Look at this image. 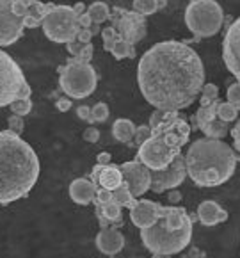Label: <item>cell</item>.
<instances>
[{"instance_id": "14", "label": "cell", "mask_w": 240, "mask_h": 258, "mask_svg": "<svg viewBox=\"0 0 240 258\" xmlns=\"http://www.w3.org/2000/svg\"><path fill=\"white\" fill-rule=\"evenodd\" d=\"M162 214H164V205L144 198H137L135 205L130 209V219L139 230H146V228H151Z\"/></svg>"}, {"instance_id": "35", "label": "cell", "mask_w": 240, "mask_h": 258, "mask_svg": "<svg viewBox=\"0 0 240 258\" xmlns=\"http://www.w3.org/2000/svg\"><path fill=\"white\" fill-rule=\"evenodd\" d=\"M151 137V128H149L148 125H141L135 128V136H133V141H135V145L141 146L142 143H146V141Z\"/></svg>"}, {"instance_id": "36", "label": "cell", "mask_w": 240, "mask_h": 258, "mask_svg": "<svg viewBox=\"0 0 240 258\" xmlns=\"http://www.w3.org/2000/svg\"><path fill=\"white\" fill-rule=\"evenodd\" d=\"M11 11L18 18H25L29 15V2H23V0H15L11 2Z\"/></svg>"}, {"instance_id": "46", "label": "cell", "mask_w": 240, "mask_h": 258, "mask_svg": "<svg viewBox=\"0 0 240 258\" xmlns=\"http://www.w3.org/2000/svg\"><path fill=\"white\" fill-rule=\"evenodd\" d=\"M111 159H112L111 153L102 152L96 155V164H98V166H109V164H111Z\"/></svg>"}, {"instance_id": "9", "label": "cell", "mask_w": 240, "mask_h": 258, "mask_svg": "<svg viewBox=\"0 0 240 258\" xmlns=\"http://www.w3.org/2000/svg\"><path fill=\"white\" fill-rule=\"evenodd\" d=\"M109 20H112V27L118 31L121 39L132 43L133 46L135 43L142 41V38L146 36V16L139 15V13L116 6Z\"/></svg>"}, {"instance_id": "45", "label": "cell", "mask_w": 240, "mask_h": 258, "mask_svg": "<svg viewBox=\"0 0 240 258\" xmlns=\"http://www.w3.org/2000/svg\"><path fill=\"white\" fill-rule=\"evenodd\" d=\"M231 137H233V145H235L236 152L240 153V118H238V121L235 123V126H233Z\"/></svg>"}, {"instance_id": "4", "label": "cell", "mask_w": 240, "mask_h": 258, "mask_svg": "<svg viewBox=\"0 0 240 258\" xmlns=\"http://www.w3.org/2000/svg\"><path fill=\"white\" fill-rule=\"evenodd\" d=\"M141 239L146 249L151 251L155 256H166V254H176L185 249L192 239V223L185 224L180 230H171L166 226L164 217L153 224L151 228L141 230Z\"/></svg>"}, {"instance_id": "38", "label": "cell", "mask_w": 240, "mask_h": 258, "mask_svg": "<svg viewBox=\"0 0 240 258\" xmlns=\"http://www.w3.org/2000/svg\"><path fill=\"white\" fill-rule=\"evenodd\" d=\"M164 119H166V110H158V109L153 110V114L149 116V125H148L151 128V132H155L164 123Z\"/></svg>"}, {"instance_id": "39", "label": "cell", "mask_w": 240, "mask_h": 258, "mask_svg": "<svg viewBox=\"0 0 240 258\" xmlns=\"http://www.w3.org/2000/svg\"><path fill=\"white\" fill-rule=\"evenodd\" d=\"M93 52H95V48H93V45L89 43V45H86V48L82 50L76 57H73V59L78 61V62H82V64H89L91 59H93Z\"/></svg>"}, {"instance_id": "19", "label": "cell", "mask_w": 240, "mask_h": 258, "mask_svg": "<svg viewBox=\"0 0 240 258\" xmlns=\"http://www.w3.org/2000/svg\"><path fill=\"white\" fill-rule=\"evenodd\" d=\"M135 128L137 126L133 125L132 119H126V118H119L114 121L112 125V136H114L116 141L119 143H130L135 136Z\"/></svg>"}, {"instance_id": "27", "label": "cell", "mask_w": 240, "mask_h": 258, "mask_svg": "<svg viewBox=\"0 0 240 258\" xmlns=\"http://www.w3.org/2000/svg\"><path fill=\"white\" fill-rule=\"evenodd\" d=\"M111 53L114 55V59L121 61V59H125V57L135 55V46H133L132 43L125 41V39H119V41L114 45V48L111 50Z\"/></svg>"}, {"instance_id": "33", "label": "cell", "mask_w": 240, "mask_h": 258, "mask_svg": "<svg viewBox=\"0 0 240 258\" xmlns=\"http://www.w3.org/2000/svg\"><path fill=\"white\" fill-rule=\"evenodd\" d=\"M226 100H228V103H231L235 109L240 110V84L238 82H233L228 88V91H226Z\"/></svg>"}, {"instance_id": "41", "label": "cell", "mask_w": 240, "mask_h": 258, "mask_svg": "<svg viewBox=\"0 0 240 258\" xmlns=\"http://www.w3.org/2000/svg\"><path fill=\"white\" fill-rule=\"evenodd\" d=\"M82 137H84V141H88V143H98L100 141V130L95 128V126H89V128L82 134Z\"/></svg>"}, {"instance_id": "11", "label": "cell", "mask_w": 240, "mask_h": 258, "mask_svg": "<svg viewBox=\"0 0 240 258\" xmlns=\"http://www.w3.org/2000/svg\"><path fill=\"white\" fill-rule=\"evenodd\" d=\"M123 173V180L128 185L133 198H141L144 192H148L151 187V169L144 166L139 160H128L119 166Z\"/></svg>"}, {"instance_id": "24", "label": "cell", "mask_w": 240, "mask_h": 258, "mask_svg": "<svg viewBox=\"0 0 240 258\" xmlns=\"http://www.w3.org/2000/svg\"><path fill=\"white\" fill-rule=\"evenodd\" d=\"M96 209H100V212H102L103 216L107 217V219H109L112 224H114V228L116 226H121V224H123V219H121V207H119L116 202L107 203V205H103V207H96Z\"/></svg>"}, {"instance_id": "34", "label": "cell", "mask_w": 240, "mask_h": 258, "mask_svg": "<svg viewBox=\"0 0 240 258\" xmlns=\"http://www.w3.org/2000/svg\"><path fill=\"white\" fill-rule=\"evenodd\" d=\"M23 128H25V123H23L22 116H16V114L9 116V119H8V130L15 132L16 136H20V134L23 132Z\"/></svg>"}, {"instance_id": "6", "label": "cell", "mask_w": 240, "mask_h": 258, "mask_svg": "<svg viewBox=\"0 0 240 258\" xmlns=\"http://www.w3.org/2000/svg\"><path fill=\"white\" fill-rule=\"evenodd\" d=\"M59 84L68 98L82 100L95 93L98 73L91 64H82L75 59H69L64 66L59 68Z\"/></svg>"}, {"instance_id": "7", "label": "cell", "mask_w": 240, "mask_h": 258, "mask_svg": "<svg viewBox=\"0 0 240 258\" xmlns=\"http://www.w3.org/2000/svg\"><path fill=\"white\" fill-rule=\"evenodd\" d=\"M32 89L18 62L0 48V107H9L20 98H31Z\"/></svg>"}, {"instance_id": "25", "label": "cell", "mask_w": 240, "mask_h": 258, "mask_svg": "<svg viewBox=\"0 0 240 258\" xmlns=\"http://www.w3.org/2000/svg\"><path fill=\"white\" fill-rule=\"evenodd\" d=\"M132 8H133L132 11L139 13V15H142V16H148V15L156 13L162 6H160V2H156V0H133Z\"/></svg>"}, {"instance_id": "2", "label": "cell", "mask_w": 240, "mask_h": 258, "mask_svg": "<svg viewBox=\"0 0 240 258\" xmlns=\"http://www.w3.org/2000/svg\"><path fill=\"white\" fill-rule=\"evenodd\" d=\"M39 169L32 146L11 130H0V205L15 203L31 192Z\"/></svg>"}, {"instance_id": "13", "label": "cell", "mask_w": 240, "mask_h": 258, "mask_svg": "<svg viewBox=\"0 0 240 258\" xmlns=\"http://www.w3.org/2000/svg\"><path fill=\"white\" fill-rule=\"evenodd\" d=\"M23 18L13 15L11 0H0V46H9L23 34Z\"/></svg>"}, {"instance_id": "16", "label": "cell", "mask_w": 240, "mask_h": 258, "mask_svg": "<svg viewBox=\"0 0 240 258\" xmlns=\"http://www.w3.org/2000/svg\"><path fill=\"white\" fill-rule=\"evenodd\" d=\"M95 242L96 247L100 249V253L114 256V254H118L125 247V235L119 230H116V228H105V230H100L98 232Z\"/></svg>"}, {"instance_id": "20", "label": "cell", "mask_w": 240, "mask_h": 258, "mask_svg": "<svg viewBox=\"0 0 240 258\" xmlns=\"http://www.w3.org/2000/svg\"><path fill=\"white\" fill-rule=\"evenodd\" d=\"M88 15L95 25H100V23L111 18V9H109V6L105 2H93L88 8Z\"/></svg>"}, {"instance_id": "40", "label": "cell", "mask_w": 240, "mask_h": 258, "mask_svg": "<svg viewBox=\"0 0 240 258\" xmlns=\"http://www.w3.org/2000/svg\"><path fill=\"white\" fill-rule=\"evenodd\" d=\"M76 116H78V118L82 119V121L95 123V119H93V114H91V107H88V105L76 107Z\"/></svg>"}, {"instance_id": "30", "label": "cell", "mask_w": 240, "mask_h": 258, "mask_svg": "<svg viewBox=\"0 0 240 258\" xmlns=\"http://www.w3.org/2000/svg\"><path fill=\"white\" fill-rule=\"evenodd\" d=\"M102 38H103V48L107 50V52H111L112 48H114L116 43L121 39V36L118 34V31H116L114 27H105L102 31Z\"/></svg>"}, {"instance_id": "3", "label": "cell", "mask_w": 240, "mask_h": 258, "mask_svg": "<svg viewBox=\"0 0 240 258\" xmlns=\"http://www.w3.org/2000/svg\"><path fill=\"white\" fill-rule=\"evenodd\" d=\"M187 176L199 187H217L228 182L235 173L236 157L221 139L194 141L185 153Z\"/></svg>"}, {"instance_id": "15", "label": "cell", "mask_w": 240, "mask_h": 258, "mask_svg": "<svg viewBox=\"0 0 240 258\" xmlns=\"http://www.w3.org/2000/svg\"><path fill=\"white\" fill-rule=\"evenodd\" d=\"M93 182L96 183L98 189H107V190H116L118 187L123 185V173L119 169V166L116 164H109V166H98L96 164L93 167L91 173Z\"/></svg>"}, {"instance_id": "52", "label": "cell", "mask_w": 240, "mask_h": 258, "mask_svg": "<svg viewBox=\"0 0 240 258\" xmlns=\"http://www.w3.org/2000/svg\"><path fill=\"white\" fill-rule=\"evenodd\" d=\"M198 258H206V256H198Z\"/></svg>"}, {"instance_id": "31", "label": "cell", "mask_w": 240, "mask_h": 258, "mask_svg": "<svg viewBox=\"0 0 240 258\" xmlns=\"http://www.w3.org/2000/svg\"><path fill=\"white\" fill-rule=\"evenodd\" d=\"M9 109H11V112L16 114V116H27V114L32 110V102H31V98H20V100H16V102H13L11 105H9Z\"/></svg>"}, {"instance_id": "43", "label": "cell", "mask_w": 240, "mask_h": 258, "mask_svg": "<svg viewBox=\"0 0 240 258\" xmlns=\"http://www.w3.org/2000/svg\"><path fill=\"white\" fill-rule=\"evenodd\" d=\"M71 105H73V102L68 96H62V98H59L57 102H55V107H57V110H61V112H68V110L71 109Z\"/></svg>"}, {"instance_id": "51", "label": "cell", "mask_w": 240, "mask_h": 258, "mask_svg": "<svg viewBox=\"0 0 240 258\" xmlns=\"http://www.w3.org/2000/svg\"><path fill=\"white\" fill-rule=\"evenodd\" d=\"M91 32H93V36L100 34V32H102V31H100V25H95V23H93V25H91Z\"/></svg>"}, {"instance_id": "1", "label": "cell", "mask_w": 240, "mask_h": 258, "mask_svg": "<svg viewBox=\"0 0 240 258\" xmlns=\"http://www.w3.org/2000/svg\"><path fill=\"white\" fill-rule=\"evenodd\" d=\"M137 82L149 105L166 112H180L201 95L205 66L199 53L187 43L160 41L142 53Z\"/></svg>"}, {"instance_id": "29", "label": "cell", "mask_w": 240, "mask_h": 258, "mask_svg": "<svg viewBox=\"0 0 240 258\" xmlns=\"http://www.w3.org/2000/svg\"><path fill=\"white\" fill-rule=\"evenodd\" d=\"M219 88L215 84H205L201 89V100H199V107H208L213 102H217Z\"/></svg>"}, {"instance_id": "42", "label": "cell", "mask_w": 240, "mask_h": 258, "mask_svg": "<svg viewBox=\"0 0 240 258\" xmlns=\"http://www.w3.org/2000/svg\"><path fill=\"white\" fill-rule=\"evenodd\" d=\"M84 48H86V45H84V43L76 41V39H75V41H71V43H68V45H66V50H68V52L71 53L73 57H76V55H78V53L82 52V50H84Z\"/></svg>"}, {"instance_id": "12", "label": "cell", "mask_w": 240, "mask_h": 258, "mask_svg": "<svg viewBox=\"0 0 240 258\" xmlns=\"http://www.w3.org/2000/svg\"><path fill=\"white\" fill-rule=\"evenodd\" d=\"M222 59L226 68L240 84V16L226 29L222 39Z\"/></svg>"}, {"instance_id": "44", "label": "cell", "mask_w": 240, "mask_h": 258, "mask_svg": "<svg viewBox=\"0 0 240 258\" xmlns=\"http://www.w3.org/2000/svg\"><path fill=\"white\" fill-rule=\"evenodd\" d=\"M93 39V32L91 29H80L78 31V36H76V41L84 43V45H89Z\"/></svg>"}, {"instance_id": "32", "label": "cell", "mask_w": 240, "mask_h": 258, "mask_svg": "<svg viewBox=\"0 0 240 258\" xmlns=\"http://www.w3.org/2000/svg\"><path fill=\"white\" fill-rule=\"evenodd\" d=\"M91 114L95 123H105L107 118H109V105L103 102H98L91 107Z\"/></svg>"}, {"instance_id": "21", "label": "cell", "mask_w": 240, "mask_h": 258, "mask_svg": "<svg viewBox=\"0 0 240 258\" xmlns=\"http://www.w3.org/2000/svg\"><path fill=\"white\" fill-rule=\"evenodd\" d=\"M112 198H114V202L118 203L121 209L123 207H126L128 210L135 205V200H137V198H133V194L130 192L128 185H126L125 182H123L121 187H118L116 190H112Z\"/></svg>"}, {"instance_id": "28", "label": "cell", "mask_w": 240, "mask_h": 258, "mask_svg": "<svg viewBox=\"0 0 240 258\" xmlns=\"http://www.w3.org/2000/svg\"><path fill=\"white\" fill-rule=\"evenodd\" d=\"M55 4H43V2H29V15L31 18L38 20V22L43 23V20H45V16L50 13V9L53 8Z\"/></svg>"}, {"instance_id": "37", "label": "cell", "mask_w": 240, "mask_h": 258, "mask_svg": "<svg viewBox=\"0 0 240 258\" xmlns=\"http://www.w3.org/2000/svg\"><path fill=\"white\" fill-rule=\"evenodd\" d=\"M114 202V198H112V190H107V189H98L96 190V196H95V203L96 207H103L107 203Z\"/></svg>"}, {"instance_id": "5", "label": "cell", "mask_w": 240, "mask_h": 258, "mask_svg": "<svg viewBox=\"0 0 240 258\" xmlns=\"http://www.w3.org/2000/svg\"><path fill=\"white\" fill-rule=\"evenodd\" d=\"M224 13L219 2L192 0L185 8V25L196 38H210L221 31Z\"/></svg>"}, {"instance_id": "23", "label": "cell", "mask_w": 240, "mask_h": 258, "mask_svg": "<svg viewBox=\"0 0 240 258\" xmlns=\"http://www.w3.org/2000/svg\"><path fill=\"white\" fill-rule=\"evenodd\" d=\"M203 134H205L206 137H210V139H222V137L228 134V123L221 121V119H213V121H210L208 125L203 126Z\"/></svg>"}, {"instance_id": "22", "label": "cell", "mask_w": 240, "mask_h": 258, "mask_svg": "<svg viewBox=\"0 0 240 258\" xmlns=\"http://www.w3.org/2000/svg\"><path fill=\"white\" fill-rule=\"evenodd\" d=\"M217 105H219V102H213L212 105H208V107H199L198 112H196V123H198L199 128L208 125L213 119H217Z\"/></svg>"}, {"instance_id": "17", "label": "cell", "mask_w": 240, "mask_h": 258, "mask_svg": "<svg viewBox=\"0 0 240 258\" xmlns=\"http://www.w3.org/2000/svg\"><path fill=\"white\" fill-rule=\"evenodd\" d=\"M96 183L88 178H75L69 183V198L76 205H89L95 202L96 196Z\"/></svg>"}, {"instance_id": "26", "label": "cell", "mask_w": 240, "mask_h": 258, "mask_svg": "<svg viewBox=\"0 0 240 258\" xmlns=\"http://www.w3.org/2000/svg\"><path fill=\"white\" fill-rule=\"evenodd\" d=\"M236 118H238V109H235V107L228 102H219L217 119H221V121H224V123H233V121H236Z\"/></svg>"}, {"instance_id": "10", "label": "cell", "mask_w": 240, "mask_h": 258, "mask_svg": "<svg viewBox=\"0 0 240 258\" xmlns=\"http://www.w3.org/2000/svg\"><path fill=\"white\" fill-rule=\"evenodd\" d=\"M187 176V167H185V155L180 153L168 167L158 171H151V187L155 194H162L166 190H175L183 183Z\"/></svg>"}, {"instance_id": "8", "label": "cell", "mask_w": 240, "mask_h": 258, "mask_svg": "<svg viewBox=\"0 0 240 258\" xmlns=\"http://www.w3.org/2000/svg\"><path fill=\"white\" fill-rule=\"evenodd\" d=\"M45 36L53 43H71L80 31L78 15L69 6H53L41 23Z\"/></svg>"}, {"instance_id": "50", "label": "cell", "mask_w": 240, "mask_h": 258, "mask_svg": "<svg viewBox=\"0 0 240 258\" xmlns=\"http://www.w3.org/2000/svg\"><path fill=\"white\" fill-rule=\"evenodd\" d=\"M73 11L80 16V15H84V13H88V9H86L84 4H75V6H73Z\"/></svg>"}, {"instance_id": "48", "label": "cell", "mask_w": 240, "mask_h": 258, "mask_svg": "<svg viewBox=\"0 0 240 258\" xmlns=\"http://www.w3.org/2000/svg\"><path fill=\"white\" fill-rule=\"evenodd\" d=\"M168 202H171L173 205H176V203H180V202H182V192H180L178 189L169 190V194H168Z\"/></svg>"}, {"instance_id": "47", "label": "cell", "mask_w": 240, "mask_h": 258, "mask_svg": "<svg viewBox=\"0 0 240 258\" xmlns=\"http://www.w3.org/2000/svg\"><path fill=\"white\" fill-rule=\"evenodd\" d=\"M78 25H80V29H91L93 22H91V18H89L88 13H84V15L78 16Z\"/></svg>"}, {"instance_id": "18", "label": "cell", "mask_w": 240, "mask_h": 258, "mask_svg": "<svg viewBox=\"0 0 240 258\" xmlns=\"http://www.w3.org/2000/svg\"><path fill=\"white\" fill-rule=\"evenodd\" d=\"M198 219L205 226H215V224L224 223L228 219V212L212 200H205L198 207Z\"/></svg>"}, {"instance_id": "49", "label": "cell", "mask_w": 240, "mask_h": 258, "mask_svg": "<svg viewBox=\"0 0 240 258\" xmlns=\"http://www.w3.org/2000/svg\"><path fill=\"white\" fill-rule=\"evenodd\" d=\"M39 25H41V22L31 18V16H25V18H23V27H25V29H34V27H39Z\"/></svg>"}]
</instances>
